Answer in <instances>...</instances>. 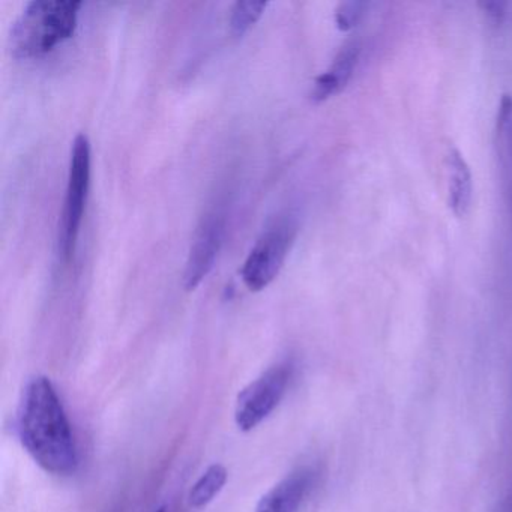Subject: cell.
I'll use <instances>...</instances> for the list:
<instances>
[{
    "label": "cell",
    "instance_id": "6da1fadb",
    "mask_svg": "<svg viewBox=\"0 0 512 512\" xmlns=\"http://www.w3.org/2000/svg\"><path fill=\"white\" fill-rule=\"evenodd\" d=\"M17 425L26 451L46 472L70 475L77 469L79 455L73 430L61 398L47 377H34L25 386Z\"/></svg>",
    "mask_w": 512,
    "mask_h": 512
},
{
    "label": "cell",
    "instance_id": "7a4b0ae2",
    "mask_svg": "<svg viewBox=\"0 0 512 512\" xmlns=\"http://www.w3.org/2000/svg\"><path fill=\"white\" fill-rule=\"evenodd\" d=\"M82 2L34 0L11 29L10 47L16 59H37L52 53L76 34Z\"/></svg>",
    "mask_w": 512,
    "mask_h": 512
},
{
    "label": "cell",
    "instance_id": "3957f363",
    "mask_svg": "<svg viewBox=\"0 0 512 512\" xmlns=\"http://www.w3.org/2000/svg\"><path fill=\"white\" fill-rule=\"evenodd\" d=\"M296 235L298 223L292 215H284L257 239L241 269L242 281L251 292L266 289L277 278L292 250Z\"/></svg>",
    "mask_w": 512,
    "mask_h": 512
},
{
    "label": "cell",
    "instance_id": "277c9868",
    "mask_svg": "<svg viewBox=\"0 0 512 512\" xmlns=\"http://www.w3.org/2000/svg\"><path fill=\"white\" fill-rule=\"evenodd\" d=\"M91 185V142L86 134H79L71 149L70 173H68L67 196L62 212L59 247L65 262L73 259L80 235L86 200Z\"/></svg>",
    "mask_w": 512,
    "mask_h": 512
},
{
    "label": "cell",
    "instance_id": "5b68a950",
    "mask_svg": "<svg viewBox=\"0 0 512 512\" xmlns=\"http://www.w3.org/2000/svg\"><path fill=\"white\" fill-rule=\"evenodd\" d=\"M290 376L292 367L289 364L274 365L242 389L235 407L239 430H253L274 412L286 394Z\"/></svg>",
    "mask_w": 512,
    "mask_h": 512
},
{
    "label": "cell",
    "instance_id": "8992f818",
    "mask_svg": "<svg viewBox=\"0 0 512 512\" xmlns=\"http://www.w3.org/2000/svg\"><path fill=\"white\" fill-rule=\"evenodd\" d=\"M227 214L223 206H215L200 221L188 254L184 287L193 292L214 269L226 235Z\"/></svg>",
    "mask_w": 512,
    "mask_h": 512
},
{
    "label": "cell",
    "instance_id": "52a82bcc",
    "mask_svg": "<svg viewBox=\"0 0 512 512\" xmlns=\"http://www.w3.org/2000/svg\"><path fill=\"white\" fill-rule=\"evenodd\" d=\"M359 53H361L359 41L352 40L341 47L331 67L320 74L314 82L313 91H311V100L314 103H323L346 88L355 73Z\"/></svg>",
    "mask_w": 512,
    "mask_h": 512
},
{
    "label": "cell",
    "instance_id": "ba28073f",
    "mask_svg": "<svg viewBox=\"0 0 512 512\" xmlns=\"http://www.w3.org/2000/svg\"><path fill=\"white\" fill-rule=\"evenodd\" d=\"M313 475L299 472L272 487L257 503L254 512H296L310 490Z\"/></svg>",
    "mask_w": 512,
    "mask_h": 512
},
{
    "label": "cell",
    "instance_id": "9c48e42d",
    "mask_svg": "<svg viewBox=\"0 0 512 512\" xmlns=\"http://www.w3.org/2000/svg\"><path fill=\"white\" fill-rule=\"evenodd\" d=\"M446 164L449 173V206L457 217H464L472 202V173L469 164L455 148L449 149Z\"/></svg>",
    "mask_w": 512,
    "mask_h": 512
},
{
    "label": "cell",
    "instance_id": "30bf717a",
    "mask_svg": "<svg viewBox=\"0 0 512 512\" xmlns=\"http://www.w3.org/2000/svg\"><path fill=\"white\" fill-rule=\"evenodd\" d=\"M497 155L500 169L508 185V194L512 203V97L505 95L500 101L496 121Z\"/></svg>",
    "mask_w": 512,
    "mask_h": 512
},
{
    "label": "cell",
    "instance_id": "8fae6325",
    "mask_svg": "<svg viewBox=\"0 0 512 512\" xmlns=\"http://www.w3.org/2000/svg\"><path fill=\"white\" fill-rule=\"evenodd\" d=\"M227 482L226 467L221 464H212L205 473L200 476L199 481L191 488L188 502L193 508H205L223 490Z\"/></svg>",
    "mask_w": 512,
    "mask_h": 512
},
{
    "label": "cell",
    "instance_id": "7c38bea8",
    "mask_svg": "<svg viewBox=\"0 0 512 512\" xmlns=\"http://www.w3.org/2000/svg\"><path fill=\"white\" fill-rule=\"evenodd\" d=\"M268 2H256V0H241L236 2L230 16V32L233 37L242 38L265 13Z\"/></svg>",
    "mask_w": 512,
    "mask_h": 512
},
{
    "label": "cell",
    "instance_id": "4fadbf2b",
    "mask_svg": "<svg viewBox=\"0 0 512 512\" xmlns=\"http://www.w3.org/2000/svg\"><path fill=\"white\" fill-rule=\"evenodd\" d=\"M365 8H367V4L358 2V0L343 2L335 11V25L341 32L352 31L364 16Z\"/></svg>",
    "mask_w": 512,
    "mask_h": 512
},
{
    "label": "cell",
    "instance_id": "5bb4252c",
    "mask_svg": "<svg viewBox=\"0 0 512 512\" xmlns=\"http://www.w3.org/2000/svg\"><path fill=\"white\" fill-rule=\"evenodd\" d=\"M481 7L491 20L502 22L503 16H505L506 4H503V2H484Z\"/></svg>",
    "mask_w": 512,
    "mask_h": 512
},
{
    "label": "cell",
    "instance_id": "9a60e30c",
    "mask_svg": "<svg viewBox=\"0 0 512 512\" xmlns=\"http://www.w3.org/2000/svg\"><path fill=\"white\" fill-rule=\"evenodd\" d=\"M155 512H166V509H164V508H158V509H157V511H155Z\"/></svg>",
    "mask_w": 512,
    "mask_h": 512
}]
</instances>
